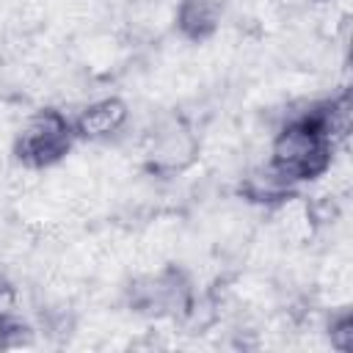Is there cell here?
<instances>
[{"label": "cell", "mask_w": 353, "mask_h": 353, "mask_svg": "<svg viewBox=\"0 0 353 353\" xmlns=\"http://www.w3.org/2000/svg\"><path fill=\"white\" fill-rule=\"evenodd\" d=\"M276 154H279V163H284V168L295 174H312L320 165L325 149L317 132H312L309 127H295L279 141Z\"/></svg>", "instance_id": "obj_1"}, {"label": "cell", "mask_w": 353, "mask_h": 353, "mask_svg": "<svg viewBox=\"0 0 353 353\" xmlns=\"http://www.w3.org/2000/svg\"><path fill=\"white\" fill-rule=\"evenodd\" d=\"M63 143V124L55 119V116H47L41 119L39 124L30 127L28 138H25V146L30 154H39V157H50L61 149Z\"/></svg>", "instance_id": "obj_2"}, {"label": "cell", "mask_w": 353, "mask_h": 353, "mask_svg": "<svg viewBox=\"0 0 353 353\" xmlns=\"http://www.w3.org/2000/svg\"><path fill=\"white\" fill-rule=\"evenodd\" d=\"M119 116H121V110L113 113V116H108V113H102V108H97V110H91V113L83 119V127L91 130V132H108V130L116 124Z\"/></svg>", "instance_id": "obj_3"}]
</instances>
